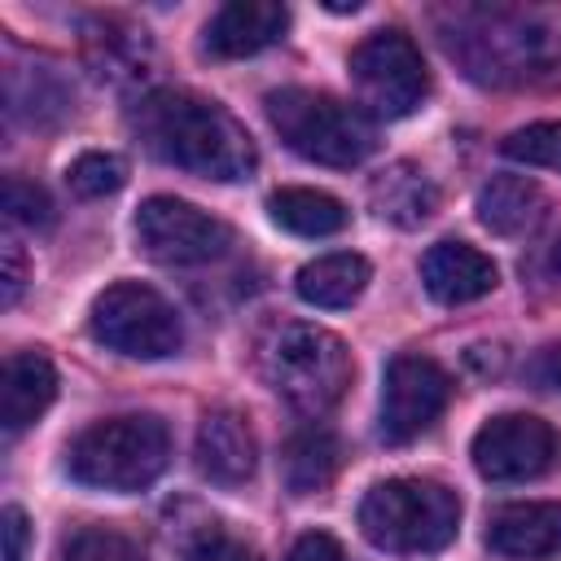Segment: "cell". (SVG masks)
I'll use <instances>...</instances> for the list:
<instances>
[{
	"label": "cell",
	"instance_id": "7c38bea8",
	"mask_svg": "<svg viewBox=\"0 0 561 561\" xmlns=\"http://www.w3.org/2000/svg\"><path fill=\"white\" fill-rule=\"evenodd\" d=\"M197 469L202 478L219 482V486H241L250 473H254V460H259V443H254V430L241 412L232 408H215L202 416L197 425Z\"/></svg>",
	"mask_w": 561,
	"mask_h": 561
},
{
	"label": "cell",
	"instance_id": "484cf974",
	"mask_svg": "<svg viewBox=\"0 0 561 561\" xmlns=\"http://www.w3.org/2000/svg\"><path fill=\"white\" fill-rule=\"evenodd\" d=\"M188 561H254V557H250V548H245L241 539H232V535H224L219 526H210V530H202L197 543L188 548Z\"/></svg>",
	"mask_w": 561,
	"mask_h": 561
},
{
	"label": "cell",
	"instance_id": "8992f818",
	"mask_svg": "<svg viewBox=\"0 0 561 561\" xmlns=\"http://www.w3.org/2000/svg\"><path fill=\"white\" fill-rule=\"evenodd\" d=\"M267 123L280 131V140L320 167H359L377 149V131L364 110L311 92V88H276L263 96Z\"/></svg>",
	"mask_w": 561,
	"mask_h": 561
},
{
	"label": "cell",
	"instance_id": "f1b7e54d",
	"mask_svg": "<svg viewBox=\"0 0 561 561\" xmlns=\"http://www.w3.org/2000/svg\"><path fill=\"white\" fill-rule=\"evenodd\" d=\"M4 294H0V302L4 307H13L18 302V294H22V285H26V263H22V250L13 245V241H4Z\"/></svg>",
	"mask_w": 561,
	"mask_h": 561
},
{
	"label": "cell",
	"instance_id": "ac0fdd59",
	"mask_svg": "<svg viewBox=\"0 0 561 561\" xmlns=\"http://www.w3.org/2000/svg\"><path fill=\"white\" fill-rule=\"evenodd\" d=\"M368 202H373V210L386 224H394V228H421L438 210V188L430 184V175L421 167L390 162L381 175H373Z\"/></svg>",
	"mask_w": 561,
	"mask_h": 561
},
{
	"label": "cell",
	"instance_id": "277c9868",
	"mask_svg": "<svg viewBox=\"0 0 561 561\" xmlns=\"http://www.w3.org/2000/svg\"><path fill=\"white\" fill-rule=\"evenodd\" d=\"M259 368L267 386L307 416L329 412L351 386V351L337 333L320 324H276L259 346Z\"/></svg>",
	"mask_w": 561,
	"mask_h": 561
},
{
	"label": "cell",
	"instance_id": "83f0119b",
	"mask_svg": "<svg viewBox=\"0 0 561 561\" xmlns=\"http://www.w3.org/2000/svg\"><path fill=\"white\" fill-rule=\"evenodd\" d=\"M285 561H346V557H342V543H337L333 535H324V530H307V535L289 548Z\"/></svg>",
	"mask_w": 561,
	"mask_h": 561
},
{
	"label": "cell",
	"instance_id": "e0dca14e",
	"mask_svg": "<svg viewBox=\"0 0 561 561\" xmlns=\"http://www.w3.org/2000/svg\"><path fill=\"white\" fill-rule=\"evenodd\" d=\"M482 228H491L495 237H522L530 232L543 210H548V197L535 180L526 175H491L482 188H478V202H473Z\"/></svg>",
	"mask_w": 561,
	"mask_h": 561
},
{
	"label": "cell",
	"instance_id": "d4e9b609",
	"mask_svg": "<svg viewBox=\"0 0 561 561\" xmlns=\"http://www.w3.org/2000/svg\"><path fill=\"white\" fill-rule=\"evenodd\" d=\"M4 215L13 224H22V228H35V232L53 228V219H57L53 215V197L39 184L22 180V175H9L4 180Z\"/></svg>",
	"mask_w": 561,
	"mask_h": 561
},
{
	"label": "cell",
	"instance_id": "44dd1931",
	"mask_svg": "<svg viewBox=\"0 0 561 561\" xmlns=\"http://www.w3.org/2000/svg\"><path fill=\"white\" fill-rule=\"evenodd\" d=\"M267 215L294 237H333L346 228V206L320 188H280L267 197Z\"/></svg>",
	"mask_w": 561,
	"mask_h": 561
},
{
	"label": "cell",
	"instance_id": "2e32d148",
	"mask_svg": "<svg viewBox=\"0 0 561 561\" xmlns=\"http://www.w3.org/2000/svg\"><path fill=\"white\" fill-rule=\"evenodd\" d=\"M57 399V368L39 351H18L4 359V386H0V421L9 434L26 430L48 412Z\"/></svg>",
	"mask_w": 561,
	"mask_h": 561
},
{
	"label": "cell",
	"instance_id": "d6986e66",
	"mask_svg": "<svg viewBox=\"0 0 561 561\" xmlns=\"http://www.w3.org/2000/svg\"><path fill=\"white\" fill-rule=\"evenodd\" d=\"M368 276H373L368 259H359V254H324V259H311V263L298 267L294 289H298L302 302L337 311V307H351L368 289Z\"/></svg>",
	"mask_w": 561,
	"mask_h": 561
},
{
	"label": "cell",
	"instance_id": "8fae6325",
	"mask_svg": "<svg viewBox=\"0 0 561 561\" xmlns=\"http://www.w3.org/2000/svg\"><path fill=\"white\" fill-rule=\"evenodd\" d=\"M557 460V434L530 412L491 416L473 434V469L486 482H526Z\"/></svg>",
	"mask_w": 561,
	"mask_h": 561
},
{
	"label": "cell",
	"instance_id": "6da1fadb",
	"mask_svg": "<svg viewBox=\"0 0 561 561\" xmlns=\"http://www.w3.org/2000/svg\"><path fill=\"white\" fill-rule=\"evenodd\" d=\"M443 44L478 83L539 88L561 79V13L552 9H460Z\"/></svg>",
	"mask_w": 561,
	"mask_h": 561
},
{
	"label": "cell",
	"instance_id": "f546056e",
	"mask_svg": "<svg viewBox=\"0 0 561 561\" xmlns=\"http://www.w3.org/2000/svg\"><path fill=\"white\" fill-rule=\"evenodd\" d=\"M530 377L543 386V390H561V346H543L530 364Z\"/></svg>",
	"mask_w": 561,
	"mask_h": 561
},
{
	"label": "cell",
	"instance_id": "5b68a950",
	"mask_svg": "<svg viewBox=\"0 0 561 561\" xmlns=\"http://www.w3.org/2000/svg\"><path fill=\"white\" fill-rule=\"evenodd\" d=\"M171 456V434L158 416H105L88 425L66 456V469L79 486L92 491H140L149 486Z\"/></svg>",
	"mask_w": 561,
	"mask_h": 561
},
{
	"label": "cell",
	"instance_id": "30bf717a",
	"mask_svg": "<svg viewBox=\"0 0 561 561\" xmlns=\"http://www.w3.org/2000/svg\"><path fill=\"white\" fill-rule=\"evenodd\" d=\"M451 399L447 373L425 355H394L381 377V438L386 443H412L425 434Z\"/></svg>",
	"mask_w": 561,
	"mask_h": 561
},
{
	"label": "cell",
	"instance_id": "5bb4252c",
	"mask_svg": "<svg viewBox=\"0 0 561 561\" xmlns=\"http://www.w3.org/2000/svg\"><path fill=\"white\" fill-rule=\"evenodd\" d=\"M486 548L513 561H539L561 552V504L522 500L504 504L486 522Z\"/></svg>",
	"mask_w": 561,
	"mask_h": 561
},
{
	"label": "cell",
	"instance_id": "ffe728a7",
	"mask_svg": "<svg viewBox=\"0 0 561 561\" xmlns=\"http://www.w3.org/2000/svg\"><path fill=\"white\" fill-rule=\"evenodd\" d=\"M337 465H342V447H337V438H333L324 425L298 430V434L285 443V451H280V473H285V486H289L294 495L324 491V486L333 482Z\"/></svg>",
	"mask_w": 561,
	"mask_h": 561
},
{
	"label": "cell",
	"instance_id": "3957f363",
	"mask_svg": "<svg viewBox=\"0 0 561 561\" xmlns=\"http://www.w3.org/2000/svg\"><path fill=\"white\" fill-rule=\"evenodd\" d=\"M359 530L394 557L443 552L460 530V500L430 478H386L359 504Z\"/></svg>",
	"mask_w": 561,
	"mask_h": 561
},
{
	"label": "cell",
	"instance_id": "9c48e42d",
	"mask_svg": "<svg viewBox=\"0 0 561 561\" xmlns=\"http://www.w3.org/2000/svg\"><path fill=\"white\" fill-rule=\"evenodd\" d=\"M136 241L153 263L193 267V263L219 259L232 237H228V224H219L202 206L158 193V197L140 202V210H136Z\"/></svg>",
	"mask_w": 561,
	"mask_h": 561
},
{
	"label": "cell",
	"instance_id": "7a4b0ae2",
	"mask_svg": "<svg viewBox=\"0 0 561 561\" xmlns=\"http://www.w3.org/2000/svg\"><path fill=\"white\" fill-rule=\"evenodd\" d=\"M131 127L145 149L171 167H184L206 180H245L259 162L250 131L219 105L193 92H149L131 110Z\"/></svg>",
	"mask_w": 561,
	"mask_h": 561
},
{
	"label": "cell",
	"instance_id": "9a60e30c",
	"mask_svg": "<svg viewBox=\"0 0 561 561\" xmlns=\"http://www.w3.org/2000/svg\"><path fill=\"white\" fill-rule=\"evenodd\" d=\"M289 26V9L276 0H232L206 22L210 57H254L276 44Z\"/></svg>",
	"mask_w": 561,
	"mask_h": 561
},
{
	"label": "cell",
	"instance_id": "4316f807",
	"mask_svg": "<svg viewBox=\"0 0 561 561\" xmlns=\"http://www.w3.org/2000/svg\"><path fill=\"white\" fill-rule=\"evenodd\" d=\"M0 539H4V561H26V548H31V522L18 504H9L0 513Z\"/></svg>",
	"mask_w": 561,
	"mask_h": 561
},
{
	"label": "cell",
	"instance_id": "ba28073f",
	"mask_svg": "<svg viewBox=\"0 0 561 561\" xmlns=\"http://www.w3.org/2000/svg\"><path fill=\"white\" fill-rule=\"evenodd\" d=\"M351 83L373 118H408L430 92V70L403 31H373L351 53Z\"/></svg>",
	"mask_w": 561,
	"mask_h": 561
},
{
	"label": "cell",
	"instance_id": "603a6c76",
	"mask_svg": "<svg viewBox=\"0 0 561 561\" xmlns=\"http://www.w3.org/2000/svg\"><path fill=\"white\" fill-rule=\"evenodd\" d=\"M61 561H145V552H140V543H131L118 530L88 526V530H79V535L66 539Z\"/></svg>",
	"mask_w": 561,
	"mask_h": 561
},
{
	"label": "cell",
	"instance_id": "cb8c5ba5",
	"mask_svg": "<svg viewBox=\"0 0 561 561\" xmlns=\"http://www.w3.org/2000/svg\"><path fill=\"white\" fill-rule=\"evenodd\" d=\"M70 188L79 193V197H105V193H118L123 188V180H127V167H123V158H114V153H79L75 162H70Z\"/></svg>",
	"mask_w": 561,
	"mask_h": 561
},
{
	"label": "cell",
	"instance_id": "4fadbf2b",
	"mask_svg": "<svg viewBox=\"0 0 561 561\" xmlns=\"http://www.w3.org/2000/svg\"><path fill=\"white\" fill-rule=\"evenodd\" d=\"M421 280H425V294L434 302L460 307V302H473V298L491 294L500 272H495V263L478 245H469V241H438L421 259Z\"/></svg>",
	"mask_w": 561,
	"mask_h": 561
},
{
	"label": "cell",
	"instance_id": "7402d4cb",
	"mask_svg": "<svg viewBox=\"0 0 561 561\" xmlns=\"http://www.w3.org/2000/svg\"><path fill=\"white\" fill-rule=\"evenodd\" d=\"M504 158L526 162V167H543V171H561V123H530L504 136Z\"/></svg>",
	"mask_w": 561,
	"mask_h": 561
},
{
	"label": "cell",
	"instance_id": "52a82bcc",
	"mask_svg": "<svg viewBox=\"0 0 561 561\" xmlns=\"http://www.w3.org/2000/svg\"><path fill=\"white\" fill-rule=\"evenodd\" d=\"M88 329L101 346L131 359H167L184 342V324L175 307L140 280H118L105 294H96Z\"/></svg>",
	"mask_w": 561,
	"mask_h": 561
}]
</instances>
